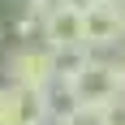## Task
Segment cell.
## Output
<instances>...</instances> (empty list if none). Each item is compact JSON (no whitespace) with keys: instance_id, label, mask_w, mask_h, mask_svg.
I'll list each match as a JSON object with an SVG mask.
<instances>
[{"instance_id":"cell-1","label":"cell","mask_w":125,"mask_h":125,"mask_svg":"<svg viewBox=\"0 0 125 125\" xmlns=\"http://www.w3.org/2000/svg\"><path fill=\"white\" fill-rule=\"evenodd\" d=\"M65 86L73 91L78 104H99V108H108V104L125 99V61H104L99 52H95L73 78H65Z\"/></svg>"},{"instance_id":"cell-2","label":"cell","mask_w":125,"mask_h":125,"mask_svg":"<svg viewBox=\"0 0 125 125\" xmlns=\"http://www.w3.org/2000/svg\"><path fill=\"white\" fill-rule=\"evenodd\" d=\"M4 73H9V82H17V86L48 91L52 82H61V65H56V52H52L48 43H26V48L9 52Z\"/></svg>"},{"instance_id":"cell-3","label":"cell","mask_w":125,"mask_h":125,"mask_svg":"<svg viewBox=\"0 0 125 125\" xmlns=\"http://www.w3.org/2000/svg\"><path fill=\"white\" fill-rule=\"evenodd\" d=\"M43 43L52 52H78V48H91L86 43V9L78 4H56V9L43 17Z\"/></svg>"},{"instance_id":"cell-4","label":"cell","mask_w":125,"mask_h":125,"mask_svg":"<svg viewBox=\"0 0 125 125\" xmlns=\"http://www.w3.org/2000/svg\"><path fill=\"white\" fill-rule=\"evenodd\" d=\"M52 112H48V99L43 91H30V86H0V125H48Z\"/></svg>"},{"instance_id":"cell-5","label":"cell","mask_w":125,"mask_h":125,"mask_svg":"<svg viewBox=\"0 0 125 125\" xmlns=\"http://www.w3.org/2000/svg\"><path fill=\"white\" fill-rule=\"evenodd\" d=\"M125 39V0H104L86 9V43L95 52L104 48H121Z\"/></svg>"},{"instance_id":"cell-6","label":"cell","mask_w":125,"mask_h":125,"mask_svg":"<svg viewBox=\"0 0 125 125\" xmlns=\"http://www.w3.org/2000/svg\"><path fill=\"white\" fill-rule=\"evenodd\" d=\"M56 125H108V108H99V104H73Z\"/></svg>"}]
</instances>
